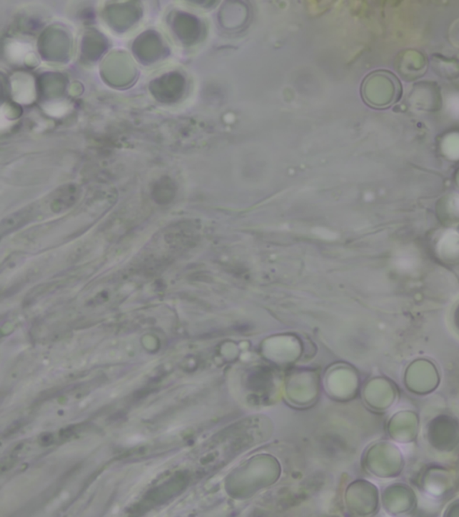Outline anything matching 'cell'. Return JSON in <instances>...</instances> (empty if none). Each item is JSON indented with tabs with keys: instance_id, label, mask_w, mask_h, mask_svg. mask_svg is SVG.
Wrapping results in <instances>:
<instances>
[{
	"instance_id": "1",
	"label": "cell",
	"mask_w": 459,
	"mask_h": 517,
	"mask_svg": "<svg viewBox=\"0 0 459 517\" xmlns=\"http://www.w3.org/2000/svg\"><path fill=\"white\" fill-rule=\"evenodd\" d=\"M363 94L365 102L378 109L393 106L400 100L403 93L398 76L388 71L371 73L363 83Z\"/></svg>"
},
{
	"instance_id": "2",
	"label": "cell",
	"mask_w": 459,
	"mask_h": 517,
	"mask_svg": "<svg viewBox=\"0 0 459 517\" xmlns=\"http://www.w3.org/2000/svg\"><path fill=\"white\" fill-rule=\"evenodd\" d=\"M28 51H29V48H28L27 45L21 44H13L9 50L10 54H12V57L14 59H20L21 57H24Z\"/></svg>"
}]
</instances>
